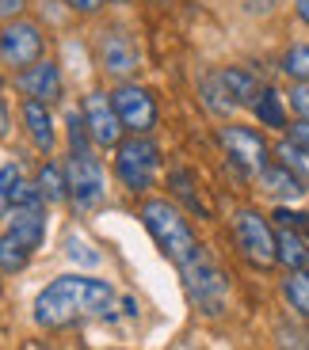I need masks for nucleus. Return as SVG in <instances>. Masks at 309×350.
Returning a JSON list of instances; mask_svg holds the SVG:
<instances>
[{
  "label": "nucleus",
  "instance_id": "obj_1",
  "mask_svg": "<svg viewBox=\"0 0 309 350\" xmlns=\"http://www.w3.org/2000/svg\"><path fill=\"white\" fill-rule=\"evenodd\" d=\"M115 305V289L99 278L84 274H62L38 293L35 301V324L38 327H69L88 316H107Z\"/></svg>",
  "mask_w": 309,
  "mask_h": 350
},
{
  "label": "nucleus",
  "instance_id": "obj_2",
  "mask_svg": "<svg viewBox=\"0 0 309 350\" xmlns=\"http://www.w3.org/2000/svg\"><path fill=\"white\" fill-rule=\"evenodd\" d=\"M46 240V198L38 187H23L16 210H12V225L0 232V271L16 274L27 267V259L42 247Z\"/></svg>",
  "mask_w": 309,
  "mask_h": 350
},
{
  "label": "nucleus",
  "instance_id": "obj_3",
  "mask_svg": "<svg viewBox=\"0 0 309 350\" xmlns=\"http://www.w3.org/2000/svg\"><path fill=\"white\" fill-rule=\"evenodd\" d=\"M142 225L149 228V237L157 240V247H160V252H164L172 262H176L180 271L206 255L203 244L195 240V232L187 228V221L180 217V210L172 206V202L149 198V202L142 206Z\"/></svg>",
  "mask_w": 309,
  "mask_h": 350
},
{
  "label": "nucleus",
  "instance_id": "obj_4",
  "mask_svg": "<svg viewBox=\"0 0 309 350\" xmlns=\"http://www.w3.org/2000/svg\"><path fill=\"white\" fill-rule=\"evenodd\" d=\"M115 172H119V179H123L126 191L145 194L153 183H157L160 149L145 137V133H134V137H126V141L115 145Z\"/></svg>",
  "mask_w": 309,
  "mask_h": 350
},
{
  "label": "nucleus",
  "instance_id": "obj_5",
  "mask_svg": "<svg viewBox=\"0 0 309 350\" xmlns=\"http://www.w3.org/2000/svg\"><path fill=\"white\" fill-rule=\"evenodd\" d=\"M69 194L80 210H96L99 202L107 198V179H103V167H99L96 152H69Z\"/></svg>",
  "mask_w": 309,
  "mask_h": 350
},
{
  "label": "nucleus",
  "instance_id": "obj_6",
  "mask_svg": "<svg viewBox=\"0 0 309 350\" xmlns=\"http://www.w3.org/2000/svg\"><path fill=\"white\" fill-rule=\"evenodd\" d=\"M180 274H184V286H187V293H191V301L203 308L206 316H218L221 308H225V278H221V271L210 262V255L195 259L191 267H184Z\"/></svg>",
  "mask_w": 309,
  "mask_h": 350
},
{
  "label": "nucleus",
  "instance_id": "obj_7",
  "mask_svg": "<svg viewBox=\"0 0 309 350\" xmlns=\"http://www.w3.org/2000/svg\"><path fill=\"white\" fill-rule=\"evenodd\" d=\"M237 244L240 252L248 255V262H256V267H271L279 259V237H275L267 221L252 210H240L237 213Z\"/></svg>",
  "mask_w": 309,
  "mask_h": 350
},
{
  "label": "nucleus",
  "instance_id": "obj_8",
  "mask_svg": "<svg viewBox=\"0 0 309 350\" xmlns=\"http://www.w3.org/2000/svg\"><path fill=\"white\" fill-rule=\"evenodd\" d=\"M0 57L12 69H27L42 57V31L27 19H12L4 31H0Z\"/></svg>",
  "mask_w": 309,
  "mask_h": 350
},
{
  "label": "nucleus",
  "instance_id": "obj_9",
  "mask_svg": "<svg viewBox=\"0 0 309 350\" xmlns=\"http://www.w3.org/2000/svg\"><path fill=\"white\" fill-rule=\"evenodd\" d=\"M111 103H115L119 118H123V126L130 133H149L153 126H157V103H153V96L145 88L119 84L115 92H111Z\"/></svg>",
  "mask_w": 309,
  "mask_h": 350
},
{
  "label": "nucleus",
  "instance_id": "obj_10",
  "mask_svg": "<svg viewBox=\"0 0 309 350\" xmlns=\"http://www.w3.org/2000/svg\"><path fill=\"white\" fill-rule=\"evenodd\" d=\"M84 122H88V130H92V137H96V145L99 149H115L119 141H123V118H119V111H115V103L103 96V92H92L88 99H84Z\"/></svg>",
  "mask_w": 309,
  "mask_h": 350
},
{
  "label": "nucleus",
  "instance_id": "obj_11",
  "mask_svg": "<svg viewBox=\"0 0 309 350\" xmlns=\"http://www.w3.org/2000/svg\"><path fill=\"white\" fill-rule=\"evenodd\" d=\"M221 145H225V152H230L240 167H248V172H264L267 167V145L256 130L225 126V130H221Z\"/></svg>",
  "mask_w": 309,
  "mask_h": 350
},
{
  "label": "nucleus",
  "instance_id": "obj_12",
  "mask_svg": "<svg viewBox=\"0 0 309 350\" xmlns=\"http://www.w3.org/2000/svg\"><path fill=\"white\" fill-rule=\"evenodd\" d=\"M19 88H23V96H31V99L58 103V99H62V69L53 62H42V57H38L35 65L19 69Z\"/></svg>",
  "mask_w": 309,
  "mask_h": 350
},
{
  "label": "nucleus",
  "instance_id": "obj_13",
  "mask_svg": "<svg viewBox=\"0 0 309 350\" xmlns=\"http://www.w3.org/2000/svg\"><path fill=\"white\" fill-rule=\"evenodd\" d=\"M99 57H103V69L115 72V77H126V72L138 69V50H134V42L123 31H103V38H99Z\"/></svg>",
  "mask_w": 309,
  "mask_h": 350
},
{
  "label": "nucleus",
  "instance_id": "obj_14",
  "mask_svg": "<svg viewBox=\"0 0 309 350\" xmlns=\"http://www.w3.org/2000/svg\"><path fill=\"white\" fill-rule=\"evenodd\" d=\"M23 126L27 133H31V141H35V149L50 152L53 149V122H50V103H42V99H23Z\"/></svg>",
  "mask_w": 309,
  "mask_h": 350
},
{
  "label": "nucleus",
  "instance_id": "obj_15",
  "mask_svg": "<svg viewBox=\"0 0 309 350\" xmlns=\"http://www.w3.org/2000/svg\"><path fill=\"white\" fill-rule=\"evenodd\" d=\"M260 179H264V187L271 194H279V198H301V194H306V183H301L283 160H279V164H267L264 172H260Z\"/></svg>",
  "mask_w": 309,
  "mask_h": 350
},
{
  "label": "nucleus",
  "instance_id": "obj_16",
  "mask_svg": "<svg viewBox=\"0 0 309 350\" xmlns=\"http://www.w3.org/2000/svg\"><path fill=\"white\" fill-rule=\"evenodd\" d=\"M221 80H225V88H230V96L237 99V107H256V99H260V80L252 77L248 69H225L221 72Z\"/></svg>",
  "mask_w": 309,
  "mask_h": 350
},
{
  "label": "nucleus",
  "instance_id": "obj_17",
  "mask_svg": "<svg viewBox=\"0 0 309 350\" xmlns=\"http://www.w3.org/2000/svg\"><path fill=\"white\" fill-rule=\"evenodd\" d=\"M279 262H286L291 271H306L309 267V247L298 237V228H283L279 232Z\"/></svg>",
  "mask_w": 309,
  "mask_h": 350
},
{
  "label": "nucleus",
  "instance_id": "obj_18",
  "mask_svg": "<svg viewBox=\"0 0 309 350\" xmlns=\"http://www.w3.org/2000/svg\"><path fill=\"white\" fill-rule=\"evenodd\" d=\"M256 118H260V126H271V130H286V114H283V99H279V92L275 88H264L260 92V99H256Z\"/></svg>",
  "mask_w": 309,
  "mask_h": 350
},
{
  "label": "nucleus",
  "instance_id": "obj_19",
  "mask_svg": "<svg viewBox=\"0 0 309 350\" xmlns=\"http://www.w3.org/2000/svg\"><path fill=\"white\" fill-rule=\"evenodd\" d=\"M283 297L291 301V308L309 320V267L306 271H291V278L283 282Z\"/></svg>",
  "mask_w": 309,
  "mask_h": 350
},
{
  "label": "nucleus",
  "instance_id": "obj_20",
  "mask_svg": "<svg viewBox=\"0 0 309 350\" xmlns=\"http://www.w3.org/2000/svg\"><path fill=\"white\" fill-rule=\"evenodd\" d=\"M203 103L210 107L214 114H230V111H237V99L230 96V88H225L221 72H218V77H206V80H203Z\"/></svg>",
  "mask_w": 309,
  "mask_h": 350
},
{
  "label": "nucleus",
  "instance_id": "obj_21",
  "mask_svg": "<svg viewBox=\"0 0 309 350\" xmlns=\"http://www.w3.org/2000/svg\"><path fill=\"white\" fill-rule=\"evenodd\" d=\"M19 194H23V175H19V167L16 164L0 167V217H8L16 210Z\"/></svg>",
  "mask_w": 309,
  "mask_h": 350
},
{
  "label": "nucleus",
  "instance_id": "obj_22",
  "mask_svg": "<svg viewBox=\"0 0 309 350\" xmlns=\"http://www.w3.org/2000/svg\"><path fill=\"white\" fill-rule=\"evenodd\" d=\"M38 191H42L46 202H62L65 194H69V175L58 164H46L42 172H38Z\"/></svg>",
  "mask_w": 309,
  "mask_h": 350
},
{
  "label": "nucleus",
  "instance_id": "obj_23",
  "mask_svg": "<svg viewBox=\"0 0 309 350\" xmlns=\"http://www.w3.org/2000/svg\"><path fill=\"white\" fill-rule=\"evenodd\" d=\"M275 152H279V160H283L301 183H306V179H309V149H306V145H298V141H283Z\"/></svg>",
  "mask_w": 309,
  "mask_h": 350
},
{
  "label": "nucleus",
  "instance_id": "obj_24",
  "mask_svg": "<svg viewBox=\"0 0 309 350\" xmlns=\"http://www.w3.org/2000/svg\"><path fill=\"white\" fill-rule=\"evenodd\" d=\"M283 72L294 80H309V46H291V50H286Z\"/></svg>",
  "mask_w": 309,
  "mask_h": 350
},
{
  "label": "nucleus",
  "instance_id": "obj_25",
  "mask_svg": "<svg viewBox=\"0 0 309 350\" xmlns=\"http://www.w3.org/2000/svg\"><path fill=\"white\" fill-rule=\"evenodd\" d=\"M172 187H176V194L187 202V206H191L195 213H206V206L199 202V194L191 191V175H187V172H172Z\"/></svg>",
  "mask_w": 309,
  "mask_h": 350
},
{
  "label": "nucleus",
  "instance_id": "obj_26",
  "mask_svg": "<svg viewBox=\"0 0 309 350\" xmlns=\"http://www.w3.org/2000/svg\"><path fill=\"white\" fill-rule=\"evenodd\" d=\"M291 107L301 114V118H309V80H294V88H291Z\"/></svg>",
  "mask_w": 309,
  "mask_h": 350
},
{
  "label": "nucleus",
  "instance_id": "obj_27",
  "mask_svg": "<svg viewBox=\"0 0 309 350\" xmlns=\"http://www.w3.org/2000/svg\"><path fill=\"white\" fill-rule=\"evenodd\" d=\"M73 12H84V16H92V12H99L103 8V0H65Z\"/></svg>",
  "mask_w": 309,
  "mask_h": 350
},
{
  "label": "nucleus",
  "instance_id": "obj_28",
  "mask_svg": "<svg viewBox=\"0 0 309 350\" xmlns=\"http://www.w3.org/2000/svg\"><path fill=\"white\" fill-rule=\"evenodd\" d=\"M291 141H298V145H306V149H309V118H301V122L291 126Z\"/></svg>",
  "mask_w": 309,
  "mask_h": 350
},
{
  "label": "nucleus",
  "instance_id": "obj_29",
  "mask_svg": "<svg viewBox=\"0 0 309 350\" xmlns=\"http://www.w3.org/2000/svg\"><path fill=\"white\" fill-rule=\"evenodd\" d=\"M23 12V0H0V19H16Z\"/></svg>",
  "mask_w": 309,
  "mask_h": 350
},
{
  "label": "nucleus",
  "instance_id": "obj_30",
  "mask_svg": "<svg viewBox=\"0 0 309 350\" xmlns=\"http://www.w3.org/2000/svg\"><path fill=\"white\" fill-rule=\"evenodd\" d=\"M8 107H4V99H0V137H8Z\"/></svg>",
  "mask_w": 309,
  "mask_h": 350
},
{
  "label": "nucleus",
  "instance_id": "obj_31",
  "mask_svg": "<svg viewBox=\"0 0 309 350\" xmlns=\"http://www.w3.org/2000/svg\"><path fill=\"white\" fill-rule=\"evenodd\" d=\"M294 8H298V16L309 23V0H294Z\"/></svg>",
  "mask_w": 309,
  "mask_h": 350
},
{
  "label": "nucleus",
  "instance_id": "obj_32",
  "mask_svg": "<svg viewBox=\"0 0 309 350\" xmlns=\"http://www.w3.org/2000/svg\"><path fill=\"white\" fill-rule=\"evenodd\" d=\"M119 4H126V0H119Z\"/></svg>",
  "mask_w": 309,
  "mask_h": 350
}]
</instances>
